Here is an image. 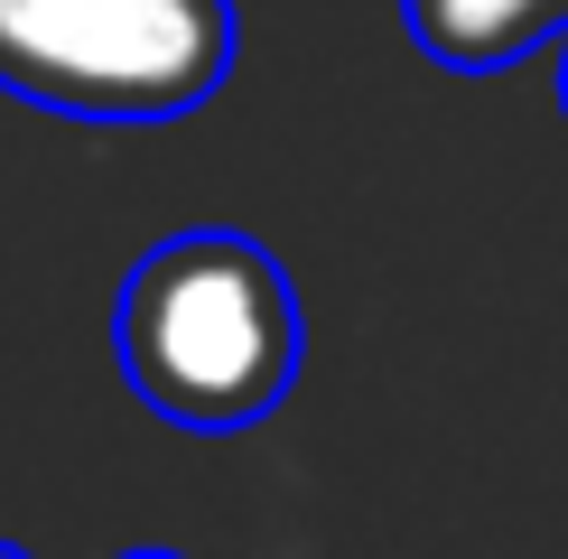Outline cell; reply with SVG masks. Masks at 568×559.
<instances>
[{"label":"cell","instance_id":"obj_1","mask_svg":"<svg viewBox=\"0 0 568 559\" xmlns=\"http://www.w3.org/2000/svg\"><path fill=\"white\" fill-rule=\"evenodd\" d=\"M112 355L131 402L178 429H252L290 402L307 364V317L290 271L233 224H186L122 271L112 298Z\"/></svg>","mask_w":568,"mask_h":559},{"label":"cell","instance_id":"obj_2","mask_svg":"<svg viewBox=\"0 0 568 559\" xmlns=\"http://www.w3.org/2000/svg\"><path fill=\"white\" fill-rule=\"evenodd\" d=\"M243 57L233 0H0V93L65 122H178Z\"/></svg>","mask_w":568,"mask_h":559},{"label":"cell","instance_id":"obj_3","mask_svg":"<svg viewBox=\"0 0 568 559\" xmlns=\"http://www.w3.org/2000/svg\"><path fill=\"white\" fill-rule=\"evenodd\" d=\"M419 57L457 65V75H494V65H523L531 47L568 38V0H400Z\"/></svg>","mask_w":568,"mask_h":559},{"label":"cell","instance_id":"obj_4","mask_svg":"<svg viewBox=\"0 0 568 559\" xmlns=\"http://www.w3.org/2000/svg\"><path fill=\"white\" fill-rule=\"evenodd\" d=\"M122 559H186V550H122Z\"/></svg>","mask_w":568,"mask_h":559},{"label":"cell","instance_id":"obj_5","mask_svg":"<svg viewBox=\"0 0 568 559\" xmlns=\"http://www.w3.org/2000/svg\"><path fill=\"white\" fill-rule=\"evenodd\" d=\"M559 47H568V38H559ZM559 103H568V57H559Z\"/></svg>","mask_w":568,"mask_h":559},{"label":"cell","instance_id":"obj_6","mask_svg":"<svg viewBox=\"0 0 568 559\" xmlns=\"http://www.w3.org/2000/svg\"><path fill=\"white\" fill-rule=\"evenodd\" d=\"M0 559H29V550H19V541H0Z\"/></svg>","mask_w":568,"mask_h":559}]
</instances>
